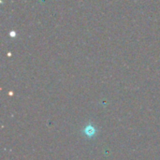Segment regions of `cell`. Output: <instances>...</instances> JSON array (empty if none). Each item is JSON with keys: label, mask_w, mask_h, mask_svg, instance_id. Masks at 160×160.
<instances>
[{"label": "cell", "mask_w": 160, "mask_h": 160, "mask_svg": "<svg viewBox=\"0 0 160 160\" xmlns=\"http://www.w3.org/2000/svg\"><path fill=\"white\" fill-rule=\"evenodd\" d=\"M83 133L85 134V136H87L88 138H92L96 135L97 133V130L96 128L92 126V125H88L84 128L83 129Z\"/></svg>", "instance_id": "obj_1"}]
</instances>
